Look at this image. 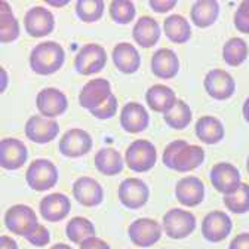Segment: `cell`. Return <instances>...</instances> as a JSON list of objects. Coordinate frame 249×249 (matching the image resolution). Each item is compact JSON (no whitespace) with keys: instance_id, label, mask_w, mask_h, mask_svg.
Here are the masks:
<instances>
[{"instance_id":"obj_1","label":"cell","mask_w":249,"mask_h":249,"mask_svg":"<svg viewBox=\"0 0 249 249\" xmlns=\"http://www.w3.org/2000/svg\"><path fill=\"white\" fill-rule=\"evenodd\" d=\"M163 165L177 172H190L205 160V150L200 145L189 144L184 140L169 142L162 156Z\"/></svg>"},{"instance_id":"obj_2","label":"cell","mask_w":249,"mask_h":249,"mask_svg":"<svg viewBox=\"0 0 249 249\" xmlns=\"http://www.w3.org/2000/svg\"><path fill=\"white\" fill-rule=\"evenodd\" d=\"M66 59V52L56 42H42L36 45L30 53V67L36 74L49 76L58 71Z\"/></svg>"},{"instance_id":"obj_3","label":"cell","mask_w":249,"mask_h":249,"mask_svg":"<svg viewBox=\"0 0 249 249\" xmlns=\"http://www.w3.org/2000/svg\"><path fill=\"white\" fill-rule=\"evenodd\" d=\"M25 181L35 192L51 190L58 182V169L49 159H36L27 168Z\"/></svg>"},{"instance_id":"obj_4","label":"cell","mask_w":249,"mask_h":249,"mask_svg":"<svg viewBox=\"0 0 249 249\" xmlns=\"http://www.w3.org/2000/svg\"><path fill=\"white\" fill-rule=\"evenodd\" d=\"M124 162L134 172H147L158 162V150L148 140H137L124 153Z\"/></svg>"},{"instance_id":"obj_5","label":"cell","mask_w":249,"mask_h":249,"mask_svg":"<svg viewBox=\"0 0 249 249\" xmlns=\"http://www.w3.org/2000/svg\"><path fill=\"white\" fill-rule=\"evenodd\" d=\"M162 227L168 237L179 240L189 237L196 229V216L190 211H184L181 208H172L163 215Z\"/></svg>"},{"instance_id":"obj_6","label":"cell","mask_w":249,"mask_h":249,"mask_svg":"<svg viewBox=\"0 0 249 249\" xmlns=\"http://www.w3.org/2000/svg\"><path fill=\"white\" fill-rule=\"evenodd\" d=\"M107 64V52L98 43H88L80 48L74 58L76 71L82 76H89L101 71Z\"/></svg>"},{"instance_id":"obj_7","label":"cell","mask_w":249,"mask_h":249,"mask_svg":"<svg viewBox=\"0 0 249 249\" xmlns=\"http://www.w3.org/2000/svg\"><path fill=\"white\" fill-rule=\"evenodd\" d=\"M37 224V213L27 205H14L5 213V226L17 236L25 237Z\"/></svg>"},{"instance_id":"obj_8","label":"cell","mask_w":249,"mask_h":249,"mask_svg":"<svg viewBox=\"0 0 249 249\" xmlns=\"http://www.w3.org/2000/svg\"><path fill=\"white\" fill-rule=\"evenodd\" d=\"M203 86L205 90L208 92V95L218 101L231 98L236 89L233 76L223 69H213L208 71L203 80Z\"/></svg>"},{"instance_id":"obj_9","label":"cell","mask_w":249,"mask_h":249,"mask_svg":"<svg viewBox=\"0 0 249 249\" xmlns=\"http://www.w3.org/2000/svg\"><path fill=\"white\" fill-rule=\"evenodd\" d=\"M113 95L111 85L107 79H92L80 90L79 103L89 113L101 107Z\"/></svg>"},{"instance_id":"obj_10","label":"cell","mask_w":249,"mask_h":249,"mask_svg":"<svg viewBox=\"0 0 249 249\" xmlns=\"http://www.w3.org/2000/svg\"><path fill=\"white\" fill-rule=\"evenodd\" d=\"M162 226L151 218H138L129 229L128 234L131 242L138 248H148L158 243L162 237Z\"/></svg>"},{"instance_id":"obj_11","label":"cell","mask_w":249,"mask_h":249,"mask_svg":"<svg viewBox=\"0 0 249 249\" xmlns=\"http://www.w3.org/2000/svg\"><path fill=\"white\" fill-rule=\"evenodd\" d=\"M119 199L128 209L142 208L150 197L148 185L140 178H126L119 185Z\"/></svg>"},{"instance_id":"obj_12","label":"cell","mask_w":249,"mask_h":249,"mask_svg":"<svg viewBox=\"0 0 249 249\" xmlns=\"http://www.w3.org/2000/svg\"><path fill=\"white\" fill-rule=\"evenodd\" d=\"M209 177H211V182L215 187V190L223 193L224 196L234 193L242 184L239 169L229 162H220L213 165Z\"/></svg>"},{"instance_id":"obj_13","label":"cell","mask_w":249,"mask_h":249,"mask_svg":"<svg viewBox=\"0 0 249 249\" xmlns=\"http://www.w3.org/2000/svg\"><path fill=\"white\" fill-rule=\"evenodd\" d=\"M231 218L223 211L209 212L202 221V234L208 242L212 243H218L227 239L231 233Z\"/></svg>"},{"instance_id":"obj_14","label":"cell","mask_w":249,"mask_h":249,"mask_svg":"<svg viewBox=\"0 0 249 249\" xmlns=\"http://www.w3.org/2000/svg\"><path fill=\"white\" fill-rule=\"evenodd\" d=\"M24 132L30 141L36 144H48L58 135L59 124L55 119H48L36 114L27 120Z\"/></svg>"},{"instance_id":"obj_15","label":"cell","mask_w":249,"mask_h":249,"mask_svg":"<svg viewBox=\"0 0 249 249\" xmlns=\"http://www.w3.org/2000/svg\"><path fill=\"white\" fill-rule=\"evenodd\" d=\"M36 107L40 116L48 119H55L61 116L69 107L66 93L56 88H45L37 93Z\"/></svg>"},{"instance_id":"obj_16","label":"cell","mask_w":249,"mask_h":249,"mask_svg":"<svg viewBox=\"0 0 249 249\" xmlns=\"http://www.w3.org/2000/svg\"><path fill=\"white\" fill-rule=\"evenodd\" d=\"M24 25L31 37H43L53 31L55 18L49 9L43 6H33L24 17Z\"/></svg>"},{"instance_id":"obj_17","label":"cell","mask_w":249,"mask_h":249,"mask_svg":"<svg viewBox=\"0 0 249 249\" xmlns=\"http://www.w3.org/2000/svg\"><path fill=\"white\" fill-rule=\"evenodd\" d=\"M93 145L92 137L85 129H70L59 140V151L66 158H82L88 154Z\"/></svg>"},{"instance_id":"obj_18","label":"cell","mask_w":249,"mask_h":249,"mask_svg":"<svg viewBox=\"0 0 249 249\" xmlns=\"http://www.w3.org/2000/svg\"><path fill=\"white\" fill-rule=\"evenodd\" d=\"M28 159L25 144L17 138H3L0 141V166L8 171L19 169Z\"/></svg>"},{"instance_id":"obj_19","label":"cell","mask_w":249,"mask_h":249,"mask_svg":"<svg viewBox=\"0 0 249 249\" xmlns=\"http://www.w3.org/2000/svg\"><path fill=\"white\" fill-rule=\"evenodd\" d=\"M71 192H73L74 199L86 208L98 206L104 199V190H103L101 184L90 177L77 178L73 182Z\"/></svg>"},{"instance_id":"obj_20","label":"cell","mask_w":249,"mask_h":249,"mask_svg":"<svg viewBox=\"0 0 249 249\" xmlns=\"http://www.w3.org/2000/svg\"><path fill=\"white\" fill-rule=\"evenodd\" d=\"M175 196L177 200L184 206H197L205 199V184L197 177H184L175 185Z\"/></svg>"},{"instance_id":"obj_21","label":"cell","mask_w":249,"mask_h":249,"mask_svg":"<svg viewBox=\"0 0 249 249\" xmlns=\"http://www.w3.org/2000/svg\"><path fill=\"white\" fill-rule=\"evenodd\" d=\"M150 122L148 111L138 103H128L120 111V126L128 134H140L147 129Z\"/></svg>"},{"instance_id":"obj_22","label":"cell","mask_w":249,"mask_h":249,"mask_svg":"<svg viewBox=\"0 0 249 249\" xmlns=\"http://www.w3.org/2000/svg\"><path fill=\"white\" fill-rule=\"evenodd\" d=\"M71 202L70 199L62 193H52L48 195L40 200L39 211L42 216L49 223H58L62 221L70 213Z\"/></svg>"},{"instance_id":"obj_23","label":"cell","mask_w":249,"mask_h":249,"mask_svg":"<svg viewBox=\"0 0 249 249\" xmlns=\"http://www.w3.org/2000/svg\"><path fill=\"white\" fill-rule=\"evenodd\" d=\"M151 71L156 77L169 80L179 71V59L172 49H158L151 56Z\"/></svg>"},{"instance_id":"obj_24","label":"cell","mask_w":249,"mask_h":249,"mask_svg":"<svg viewBox=\"0 0 249 249\" xmlns=\"http://www.w3.org/2000/svg\"><path fill=\"white\" fill-rule=\"evenodd\" d=\"M116 69L123 74H134L141 66V56L137 48L128 42L117 43L111 52Z\"/></svg>"},{"instance_id":"obj_25","label":"cell","mask_w":249,"mask_h":249,"mask_svg":"<svg viewBox=\"0 0 249 249\" xmlns=\"http://www.w3.org/2000/svg\"><path fill=\"white\" fill-rule=\"evenodd\" d=\"M132 37L141 48H153L160 39V25L153 17H141L134 24Z\"/></svg>"},{"instance_id":"obj_26","label":"cell","mask_w":249,"mask_h":249,"mask_svg":"<svg viewBox=\"0 0 249 249\" xmlns=\"http://www.w3.org/2000/svg\"><path fill=\"white\" fill-rule=\"evenodd\" d=\"M175 92L166 85H153L145 92V101L153 111L166 113L177 103Z\"/></svg>"},{"instance_id":"obj_27","label":"cell","mask_w":249,"mask_h":249,"mask_svg":"<svg viewBox=\"0 0 249 249\" xmlns=\"http://www.w3.org/2000/svg\"><path fill=\"white\" fill-rule=\"evenodd\" d=\"M196 137L209 145H213L216 142H220L224 138V126L220 122V119H216L213 116H202L196 122L195 128Z\"/></svg>"},{"instance_id":"obj_28","label":"cell","mask_w":249,"mask_h":249,"mask_svg":"<svg viewBox=\"0 0 249 249\" xmlns=\"http://www.w3.org/2000/svg\"><path fill=\"white\" fill-rule=\"evenodd\" d=\"M220 15V3L216 0H199L190 9V18L199 28L211 27Z\"/></svg>"},{"instance_id":"obj_29","label":"cell","mask_w":249,"mask_h":249,"mask_svg":"<svg viewBox=\"0 0 249 249\" xmlns=\"http://www.w3.org/2000/svg\"><path fill=\"white\" fill-rule=\"evenodd\" d=\"M95 168L100 174L113 177L123 171V158L122 154L111 147H104L97 151L95 154Z\"/></svg>"},{"instance_id":"obj_30","label":"cell","mask_w":249,"mask_h":249,"mask_svg":"<svg viewBox=\"0 0 249 249\" xmlns=\"http://www.w3.org/2000/svg\"><path fill=\"white\" fill-rule=\"evenodd\" d=\"M163 31L172 43H185L192 37V27L182 15L172 14L163 21Z\"/></svg>"},{"instance_id":"obj_31","label":"cell","mask_w":249,"mask_h":249,"mask_svg":"<svg viewBox=\"0 0 249 249\" xmlns=\"http://www.w3.org/2000/svg\"><path fill=\"white\" fill-rule=\"evenodd\" d=\"M19 37V24L14 17L11 5L5 0L0 2V40L2 43H12Z\"/></svg>"},{"instance_id":"obj_32","label":"cell","mask_w":249,"mask_h":249,"mask_svg":"<svg viewBox=\"0 0 249 249\" xmlns=\"http://www.w3.org/2000/svg\"><path fill=\"white\" fill-rule=\"evenodd\" d=\"M249 53L248 43L242 37H231L223 46V59L230 67H239L246 61Z\"/></svg>"},{"instance_id":"obj_33","label":"cell","mask_w":249,"mask_h":249,"mask_svg":"<svg viewBox=\"0 0 249 249\" xmlns=\"http://www.w3.org/2000/svg\"><path fill=\"white\" fill-rule=\"evenodd\" d=\"M163 119L168 126L179 131L189 126L193 119V114H192L189 104L184 103L182 100H177V103L163 114Z\"/></svg>"},{"instance_id":"obj_34","label":"cell","mask_w":249,"mask_h":249,"mask_svg":"<svg viewBox=\"0 0 249 249\" xmlns=\"http://www.w3.org/2000/svg\"><path fill=\"white\" fill-rule=\"evenodd\" d=\"M66 234L70 242L73 243H83L89 237L95 236V227L92 221H89L85 216H74L69 221L66 227Z\"/></svg>"},{"instance_id":"obj_35","label":"cell","mask_w":249,"mask_h":249,"mask_svg":"<svg viewBox=\"0 0 249 249\" xmlns=\"http://www.w3.org/2000/svg\"><path fill=\"white\" fill-rule=\"evenodd\" d=\"M223 202H224L226 208L233 213L249 212V184L242 182L234 193L224 196Z\"/></svg>"},{"instance_id":"obj_36","label":"cell","mask_w":249,"mask_h":249,"mask_svg":"<svg viewBox=\"0 0 249 249\" xmlns=\"http://www.w3.org/2000/svg\"><path fill=\"white\" fill-rule=\"evenodd\" d=\"M104 14L103 0H79L76 3V15L83 22H95Z\"/></svg>"},{"instance_id":"obj_37","label":"cell","mask_w":249,"mask_h":249,"mask_svg":"<svg viewBox=\"0 0 249 249\" xmlns=\"http://www.w3.org/2000/svg\"><path fill=\"white\" fill-rule=\"evenodd\" d=\"M110 17L117 24H129L135 18V5L131 0H113L110 3Z\"/></svg>"},{"instance_id":"obj_38","label":"cell","mask_w":249,"mask_h":249,"mask_svg":"<svg viewBox=\"0 0 249 249\" xmlns=\"http://www.w3.org/2000/svg\"><path fill=\"white\" fill-rule=\"evenodd\" d=\"M234 27L240 33L249 35V0H243L237 6L234 14Z\"/></svg>"},{"instance_id":"obj_39","label":"cell","mask_w":249,"mask_h":249,"mask_svg":"<svg viewBox=\"0 0 249 249\" xmlns=\"http://www.w3.org/2000/svg\"><path fill=\"white\" fill-rule=\"evenodd\" d=\"M25 240H27L28 243H31L33 246L42 248V246H46V245L51 242V233H49V230H48L45 226L37 224L33 230H31V231L25 236Z\"/></svg>"},{"instance_id":"obj_40","label":"cell","mask_w":249,"mask_h":249,"mask_svg":"<svg viewBox=\"0 0 249 249\" xmlns=\"http://www.w3.org/2000/svg\"><path fill=\"white\" fill-rule=\"evenodd\" d=\"M116 111H117V98H116V95L113 93V95H111L101 107H98L97 110L90 111V114H92L93 117H97V119L106 120V119L113 117V116L116 114Z\"/></svg>"},{"instance_id":"obj_41","label":"cell","mask_w":249,"mask_h":249,"mask_svg":"<svg viewBox=\"0 0 249 249\" xmlns=\"http://www.w3.org/2000/svg\"><path fill=\"white\" fill-rule=\"evenodd\" d=\"M148 6L159 14H166L177 6V0H148Z\"/></svg>"},{"instance_id":"obj_42","label":"cell","mask_w":249,"mask_h":249,"mask_svg":"<svg viewBox=\"0 0 249 249\" xmlns=\"http://www.w3.org/2000/svg\"><path fill=\"white\" fill-rule=\"evenodd\" d=\"M80 249H110V245L106 240L93 236L85 240L83 243H80Z\"/></svg>"},{"instance_id":"obj_43","label":"cell","mask_w":249,"mask_h":249,"mask_svg":"<svg viewBox=\"0 0 249 249\" xmlns=\"http://www.w3.org/2000/svg\"><path fill=\"white\" fill-rule=\"evenodd\" d=\"M229 249H249V233H240L233 237Z\"/></svg>"},{"instance_id":"obj_44","label":"cell","mask_w":249,"mask_h":249,"mask_svg":"<svg viewBox=\"0 0 249 249\" xmlns=\"http://www.w3.org/2000/svg\"><path fill=\"white\" fill-rule=\"evenodd\" d=\"M0 249H18V245L12 237L3 234L0 236Z\"/></svg>"},{"instance_id":"obj_45","label":"cell","mask_w":249,"mask_h":249,"mask_svg":"<svg viewBox=\"0 0 249 249\" xmlns=\"http://www.w3.org/2000/svg\"><path fill=\"white\" fill-rule=\"evenodd\" d=\"M242 113H243V117H245V120L249 123V97H248V98L245 100V103H243Z\"/></svg>"},{"instance_id":"obj_46","label":"cell","mask_w":249,"mask_h":249,"mask_svg":"<svg viewBox=\"0 0 249 249\" xmlns=\"http://www.w3.org/2000/svg\"><path fill=\"white\" fill-rule=\"evenodd\" d=\"M51 249H73V248L69 246V245H66V243H56V245H53Z\"/></svg>"},{"instance_id":"obj_47","label":"cell","mask_w":249,"mask_h":249,"mask_svg":"<svg viewBox=\"0 0 249 249\" xmlns=\"http://www.w3.org/2000/svg\"><path fill=\"white\" fill-rule=\"evenodd\" d=\"M48 5L51 6H64V5H69V0H64L62 3H55V2H48Z\"/></svg>"},{"instance_id":"obj_48","label":"cell","mask_w":249,"mask_h":249,"mask_svg":"<svg viewBox=\"0 0 249 249\" xmlns=\"http://www.w3.org/2000/svg\"><path fill=\"white\" fill-rule=\"evenodd\" d=\"M2 77H3V85H2V90H5V86H6V83H5V70L2 69ZM6 82H8V79H6Z\"/></svg>"},{"instance_id":"obj_49","label":"cell","mask_w":249,"mask_h":249,"mask_svg":"<svg viewBox=\"0 0 249 249\" xmlns=\"http://www.w3.org/2000/svg\"><path fill=\"white\" fill-rule=\"evenodd\" d=\"M246 169H248V174H249V156H248V160H246Z\"/></svg>"}]
</instances>
